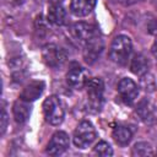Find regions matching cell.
I'll list each match as a JSON object with an SVG mask.
<instances>
[{"mask_svg": "<svg viewBox=\"0 0 157 157\" xmlns=\"http://www.w3.org/2000/svg\"><path fill=\"white\" fill-rule=\"evenodd\" d=\"M131 49H132V43L128 36H124V34L117 36L110 44L109 58L115 64L125 65L131 54Z\"/></svg>", "mask_w": 157, "mask_h": 157, "instance_id": "obj_1", "label": "cell"}, {"mask_svg": "<svg viewBox=\"0 0 157 157\" xmlns=\"http://www.w3.org/2000/svg\"><path fill=\"white\" fill-rule=\"evenodd\" d=\"M43 114L45 120L52 125H59L64 120V108L56 96H49L43 102Z\"/></svg>", "mask_w": 157, "mask_h": 157, "instance_id": "obj_2", "label": "cell"}, {"mask_svg": "<svg viewBox=\"0 0 157 157\" xmlns=\"http://www.w3.org/2000/svg\"><path fill=\"white\" fill-rule=\"evenodd\" d=\"M87 88V98H88V107L92 112H99L103 104V91L104 83L101 78H90L86 83Z\"/></svg>", "mask_w": 157, "mask_h": 157, "instance_id": "obj_3", "label": "cell"}, {"mask_svg": "<svg viewBox=\"0 0 157 157\" xmlns=\"http://www.w3.org/2000/svg\"><path fill=\"white\" fill-rule=\"evenodd\" d=\"M96 129L90 121H81L74 131V144L78 148H87L96 140Z\"/></svg>", "mask_w": 157, "mask_h": 157, "instance_id": "obj_4", "label": "cell"}, {"mask_svg": "<svg viewBox=\"0 0 157 157\" xmlns=\"http://www.w3.org/2000/svg\"><path fill=\"white\" fill-rule=\"evenodd\" d=\"M70 33L72 38L82 45H86L88 42H91L92 39L99 36L97 27L94 25L86 23V22H77L72 25L70 28Z\"/></svg>", "mask_w": 157, "mask_h": 157, "instance_id": "obj_5", "label": "cell"}, {"mask_svg": "<svg viewBox=\"0 0 157 157\" xmlns=\"http://www.w3.org/2000/svg\"><path fill=\"white\" fill-rule=\"evenodd\" d=\"M42 56L44 63L54 69H58L60 66H63L66 61V53L63 48L58 47L56 44H47L45 47H43L42 50Z\"/></svg>", "mask_w": 157, "mask_h": 157, "instance_id": "obj_6", "label": "cell"}, {"mask_svg": "<svg viewBox=\"0 0 157 157\" xmlns=\"http://www.w3.org/2000/svg\"><path fill=\"white\" fill-rule=\"evenodd\" d=\"M118 93L125 104H132L137 98L139 90L136 83L128 77H124L118 83Z\"/></svg>", "mask_w": 157, "mask_h": 157, "instance_id": "obj_7", "label": "cell"}, {"mask_svg": "<svg viewBox=\"0 0 157 157\" xmlns=\"http://www.w3.org/2000/svg\"><path fill=\"white\" fill-rule=\"evenodd\" d=\"M69 147V136L64 131H56L47 145V153L50 156H59Z\"/></svg>", "mask_w": 157, "mask_h": 157, "instance_id": "obj_8", "label": "cell"}, {"mask_svg": "<svg viewBox=\"0 0 157 157\" xmlns=\"http://www.w3.org/2000/svg\"><path fill=\"white\" fill-rule=\"evenodd\" d=\"M136 113L145 124L153 125L157 123V108L147 98H144L137 104Z\"/></svg>", "mask_w": 157, "mask_h": 157, "instance_id": "obj_9", "label": "cell"}, {"mask_svg": "<svg viewBox=\"0 0 157 157\" xmlns=\"http://www.w3.org/2000/svg\"><path fill=\"white\" fill-rule=\"evenodd\" d=\"M83 59L86 63L88 64H93L98 56L101 55L102 50H103V40L102 38L98 36L94 39H92L91 42H88L86 45H83Z\"/></svg>", "mask_w": 157, "mask_h": 157, "instance_id": "obj_10", "label": "cell"}, {"mask_svg": "<svg viewBox=\"0 0 157 157\" xmlns=\"http://www.w3.org/2000/svg\"><path fill=\"white\" fill-rule=\"evenodd\" d=\"M87 81H88L87 72L81 66H74L66 74V82L74 88H78V90L82 88L83 86H86Z\"/></svg>", "mask_w": 157, "mask_h": 157, "instance_id": "obj_11", "label": "cell"}, {"mask_svg": "<svg viewBox=\"0 0 157 157\" xmlns=\"http://www.w3.org/2000/svg\"><path fill=\"white\" fill-rule=\"evenodd\" d=\"M44 90V82L43 81H32L31 83H28L23 91L21 92L20 98L26 101V102H32L36 101L43 92Z\"/></svg>", "mask_w": 157, "mask_h": 157, "instance_id": "obj_12", "label": "cell"}, {"mask_svg": "<svg viewBox=\"0 0 157 157\" xmlns=\"http://www.w3.org/2000/svg\"><path fill=\"white\" fill-rule=\"evenodd\" d=\"M12 113H13V118H15L16 123H18V124L26 123L31 115L29 102H26V101L20 98L18 101L15 102V104L12 107Z\"/></svg>", "mask_w": 157, "mask_h": 157, "instance_id": "obj_13", "label": "cell"}, {"mask_svg": "<svg viewBox=\"0 0 157 157\" xmlns=\"http://www.w3.org/2000/svg\"><path fill=\"white\" fill-rule=\"evenodd\" d=\"M97 0H71L70 10L75 16H87L96 6Z\"/></svg>", "mask_w": 157, "mask_h": 157, "instance_id": "obj_14", "label": "cell"}, {"mask_svg": "<svg viewBox=\"0 0 157 157\" xmlns=\"http://www.w3.org/2000/svg\"><path fill=\"white\" fill-rule=\"evenodd\" d=\"M47 17L50 23H53L55 26H61L65 22L66 12H65L64 7L61 6V4H53V5H49Z\"/></svg>", "mask_w": 157, "mask_h": 157, "instance_id": "obj_15", "label": "cell"}, {"mask_svg": "<svg viewBox=\"0 0 157 157\" xmlns=\"http://www.w3.org/2000/svg\"><path fill=\"white\" fill-rule=\"evenodd\" d=\"M130 70L137 76H144L148 70V60L144 54H135L130 63Z\"/></svg>", "mask_w": 157, "mask_h": 157, "instance_id": "obj_16", "label": "cell"}, {"mask_svg": "<svg viewBox=\"0 0 157 157\" xmlns=\"http://www.w3.org/2000/svg\"><path fill=\"white\" fill-rule=\"evenodd\" d=\"M113 137H114L117 144H119L121 146H125L130 142V140L132 137V132L128 126L118 125L113 130Z\"/></svg>", "mask_w": 157, "mask_h": 157, "instance_id": "obj_17", "label": "cell"}, {"mask_svg": "<svg viewBox=\"0 0 157 157\" xmlns=\"http://www.w3.org/2000/svg\"><path fill=\"white\" fill-rule=\"evenodd\" d=\"M153 147L148 142H137L134 145L131 150V155L135 157H145V156H153Z\"/></svg>", "mask_w": 157, "mask_h": 157, "instance_id": "obj_18", "label": "cell"}, {"mask_svg": "<svg viewBox=\"0 0 157 157\" xmlns=\"http://www.w3.org/2000/svg\"><path fill=\"white\" fill-rule=\"evenodd\" d=\"M93 152H94L96 155H98V156H104V157L113 155V150H112L110 145H109L108 142H105V141H99V142L94 146Z\"/></svg>", "mask_w": 157, "mask_h": 157, "instance_id": "obj_19", "label": "cell"}, {"mask_svg": "<svg viewBox=\"0 0 157 157\" xmlns=\"http://www.w3.org/2000/svg\"><path fill=\"white\" fill-rule=\"evenodd\" d=\"M1 124H0V128H1V135L5 132L6 130V125H7V113L6 110L2 108V113H1Z\"/></svg>", "mask_w": 157, "mask_h": 157, "instance_id": "obj_20", "label": "cell"}, {"mask_svg": "<svg viewBox=\"0 0 157 157\" xmlns=\"http://www.w3.org/2000/svg\"><path fill=\"white\" fill-rule=\"evenodd\" d=\"M147 31L151 33V34H157V18L152 20L147 27Z\"/></svg>", "mask_w": 157, "mask_h": 157, "instance_id": "obj_21", "label": "cell"}, {"mask_svg": "<svg viewBox=\"0 0 157 157\" xmlns=\"http://www.w3.org/2000/svg\"><path fill=\"white\" fill-rule=\"evenodd\" d=\"M139 1L140 0H118V2H120L124 6H130V5H134V4L139 2Z\"/></svg>", "mask_w": 157, "mask_h": 157, "instance_id": "obj_22", "label": "cell"}, {"mask_svg": "<svg viewBox=\"0 0 157 157\" xmlns=\"http://www.w3.org/2000/svg\"><path fill=\"white\" fill-rule=\"evenodd\" d=\"M151 50H152V54H153V56H155V58H157V39L155 40V43H153V45H152Z\"/></svg>", "mask_w": 157, "mask_h": 157, "instance_id": "obj_23", "label": "cell"}, {"mask_svg": "<svg viewBox=\"0 0 157 157\" xmlns=\"http://www.w3.org/2000/svg\"><path fill=\"white\" fill-rule=\"evenodd\" d=\"M47 1H48L50 5H53V4H61L63 0H47Z\"/></svg>", "mask_w": 157, "mask_h": 157, "instance_id": "obj_24", "label": "cell"}, {"mask_svg": "<svg viewBox=\"0 0 157 157\" xmlns=\"http://www.w3.org/2000/svg\"><path fill=\"white\" fill-rule=\"evenodd\" d=\"M10 1H12V2H18L20 0H10Z\"/></svg>", "mask_w": 157, "mask_h": 157, "instance_id": "obj_25", "label": "cell"}, {"mask_svg": "<svg viewBox=\"0 0 157 157\" xmlns=\"http://www.w3.org/2000/svg\"><path fill=\"white\" fill-rule=\"evenodd\" d=\"M156 7H157V4H156Z\"/></svg>", "mask_w": 157, "mask_h": 157, "instance_id": "obj_26", "label": "cell"}]
</instances>
